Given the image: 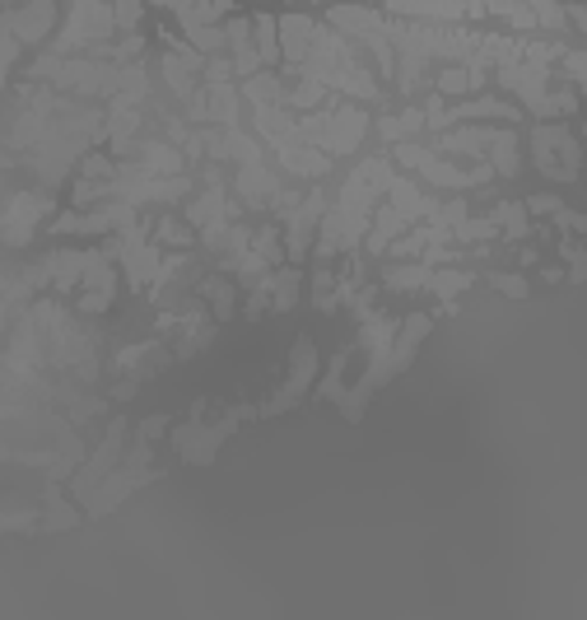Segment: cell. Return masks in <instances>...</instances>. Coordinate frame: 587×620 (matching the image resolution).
Here are the masks:
<instances>
[{"instance_id": "cell-46", "label": "cell", "mask_w": 587, "mask_h": 620, "mask_svg": "<svg viewBox=\"0 0 587 620\" xmlns=\"http://www.w3.org/2000/svg\"><path fill=\"white\" fill-rule=\"evenodd\" d=\"M164 429H168V416H164V410H154V416H149V420L141 425V439L149 443V439H159V434H164Z\"/></svg>"}, {"instance_id": "cell-38", "label": "cell", "mask_w": 587, "mask_h": 620, "mask_svg": "<svg viewBox=\"0 0 587 620\" xmlns=\"http://www.w3.org/2000/svg\"><path fill=\"white\" fill-rule=\"evenodd\" d=\"M80 178H89V182H112V178H117V164L108 159V154H84V159H80Z\"/></svg>"}, {"instance_id": "cell-27", "label": "cell", "mask_w": 587, "mask_h": 620, "mask_svg": "<svg viewBox=\"0 0 587 620\" xmlns=\"http://www.w3.org/2000/svg\"><path fill=\"white\" fill-rule=\"evenodd\" d=\"M420 131H424V112H420V108H406V112L378 117V135H383L387 145H396V141H416Z\"/></svg>"}, {"instance_id": "cell-16", "label": "cell", "mask_w": 587, "mask_h": 620, "mask_svg": "<svg viewBox=\"0 0 587 620\" xmlns=\"http://www.w3.org/2000/svg\"><path fill=\"white\" fill-rule=\"evenodd\" d=\"M429 326H434V318H429V313H410L406 322H396V336H392V350H387V373L392 378L402 369H410V359H416L420 341L429 336Z\"/></svg>"}, {"instance_id": "cell-33", "label": "cell", "mask_w": 587, "mask_h": 620, "mask_svg": "<svg viewBox=\"0 0 587 620\" xmlns=\"http://www.w3.org/2000/svg\"><path fill=\"white\" fill-rule=\"evenodd\" d=\"M229 0H192L182 14H178V24H219V20H229Z\"/></svg>"}, {"instance_id": "cell-1", "label": "cell", "mask_w": 587, "mask_h": 620, "mask_svg": "<svg viewBox=\"0 0 587 620\" xmlns=\"http://www.w3.org/2000/svg\"><path fill=\"white\" fill-rule=\"evenodd\" d=\"M294 75L318 80L332 94L355 98V103H383V84H378V75L364 65V51H359V43H350L332 24H318L313 28V47H308V57H303V65Z\"/></svg>"}, {"instance_id": "cell-8", "label": "cell", "mask_w": 587, "mask_h": 620, "mask_svg": "<svg viewBox=\"0 0 587 620\" xmlns=\"http://www.w3.org/2000/svg\"><path fill=\"white\" fill-rule=\"evenodd\" d=\"M322 215H326V192H322V187H318V192H308V196H299V205L285 215L289 219V229H285V257H289V262H303V257H308V243H313Z\"/></svg>"}, {"instance_id": "cell-18", "label": "cell", "mask_w": 587, "mask_h": 620, "mask_svg": "<svg viewBox=\"0 0 587 620\" xmlns=\"http://www.w3.org/2000/svg\"><path fill=\"white\" fill-rule=\"evenodd\" d=\"M275 159H280V168H285V174H294V178H326V174H332V154H322L318 145H308V141H294V145H280V150H275Z\"/></svg>"}, {"instance_id": "cell-26", "label": "cell", "mask_w": 587, "mask_h": 620, "mask_svg": "<svg viewBox=\"0 0 587 620\" xmlns=\"http://www.w3.org/2000/svg\"><path fill=\"white\" fill-rule=\"evenodd\" d=\"M299 281H303V275L294 271V266H285V271H271L266 281H262V285H266V299H271L275 313H289V308L299 303Z\"/></svg>"}, {"instance_id": "cell-47", "label": "cell", "mask_w": 587, "mask_h": 620, "mask_svg": "<svg viewBox=\"0 0 587 620\" xmlns=\"http://www.w3.org/2000/svg\"><path fill=\"white\" fill-rule=\"evenodd\" d=\"M149 5H164V10H172V14H182L192 0H149Z\"/></svg>"}, {"instance_id": "cell-17", "label": "cell", "mask_w": 587, "mask_h": 620, "mask_svg": "<svg viewBox=\"0 0 587 620\" xmlns=\"http://www.w3.org/2000/svg\"><path fill=\"white\" fill-rule=\"evenodd\" d=\"M122 439H127V420H112V425H108V439H103V448L94 453V462L75 476V494H80V499H89V494L98 490V480L117 467V448H122Z\"/></svg>"}, {"instance_id": "cell-25", "label": "cell", "mask_w": 587, "mask_h": 620, "mask_svg": "<svg viewBox=\"0 0 587 620\" xmlns=\"http://www.w3.org/2000/svg\"><path fill=\"white\" fill-rule=\"evenodd\" d=\"M340 94H332L326 84H318V80H308V75H299V84H289V98H285V108L289 112H313V108H332Z\"/></svg>"}, {"instance_id": "cell-31", "label": "cell", "mask_w": 587, "mask_h": 620, "mask_svg": "<svg viewBox=\"0 0 587 620\" xmlns=\"http://www.w3.org/2000/svg\"><path fill=\"white\" fill-rule=\"evenodd\" d=\"M429 271H434V266H424L420 257H416V262H406V266H387L383 271V285L387 289H402V295H416V289L429 285Z\"/></svg>"}, {"instance_id": "cell-39", "label": "cell", "mask_w": 587, "mask_h": 620, "mask_svg": "<svg viewBox=\"0 0 587 620\" xmlns=\"http://www.w3.org/2000/svg\"><path fill=\"white\" fill-rule=\"evenodd\" d=\"M108 5L117 14V33H135V28H141V14H145L141 0H108Z\"/></svg>"}, {"instance_id": "cell-3", "label": "cell", "mask_w": 587, "mask_h": 620, "mask_svg": "<svg viewBox=\"0 0 587 620\" xmlns=\"http://www.w3.org/2000/svg\"><path fill=\"white\" fill-rule=\"evenodd\" d=\"M112 33H117V14L108 0H75L71 20L57 33L51 51H57V57H75V51H89L94 43H108Z\"/></svg>"}, {"instance_id": "cell-42", "label": "cell", "mask_w": 587, "mask_h": 620, "mask_svg": "<svg viewBox=\"0 0 587 620\" xmlns=\"http://www.w3.org/2000/svg\"><path fill=\"white\" fill-rule=\"evenodd\" d=\"M490 285L499 289V295H508V299H527V281H523V275H490Z\"/></svg>"}, {"instance_id": "cell-11", "label": "cell", "mask_w": 587, "mask_h": 620, "mask_svg": "<svg viewBox=\"0 0 587 620\" xmlns=\"http://www.w3.org/2000/svg\"><path fill=\"white\" fill-rule=\"evenodd\" d=\"M252 131H256V141L271 150L294 145L299 141V112L280 108V103H252Z\"/></svg>"}, {"instance_id": "cell-20", "label": "cell", "mask_w": 587, "mask_h": 620, "mask_svg": "<svg viewBox=\"0 0 587 620\" xmlns=\"http://www.w3.org/2000/svg\"><path fill=\"white\" fill-rule=\"evenodd\" d=\"M233 192L243 196L248 205H271L275 192H280V178L266 168V159L256 164H238V178H233Z\"/></svg>"}, {"instance_id": "cell-43", "label": "cell", "mask_w": 587, "mask_h": 620, "mask_svg": "<svg viewBox=\"0 0 587 620\" xmlns=\"http://www.w3.org/2000/svg\"><path fill=\"white\" fill-rule=\"evenodd\" d=\"M108 303H112V289H84L80 313H108Z\"/></svg>"}, {"instance_id": "cell-4", "label": "cell", "mask_w": 587, "mask_h": 620, "mask_svg": "<svg viewBox=\"0 0 587 620\" xmlns=\"http://www.w3.org/2000/svg\"><path fill=\"white\" fill-rule=\"evenodd\" d=\"M531 154H537V168L555 182H574L578 178V164H583V150L574 141V131L564 122H541L531 131Z\"/></svg>"}, {"instance_id": "cell-23", "label": "cell", "mask_w": 587, "mask_h": 620, "mask_svg": "<svg viewBox=\"0 0 587 620\" xmlns=\"http://www.w3.org/2000/svg\"><path fill=\"white\" fill-rule=\"evenodd\" d=\"M523 141H517V127H494V145L486 154V164L494 168V178H517V168H523Z\"/></svg>"}, {"instance_id": "cell-9", "label": "cell", "mask_w": 587, "mask_h": 620, "mask_svg": "<svg viewBox=\"0 0 587 620\" xmlns=\"http://www.w3.org/2000/svg\"><path fill=\"white\" fill-rule=\"evenodd\" d=\"M154 476H159V472H149V467H131V462H122V467H112L108 476L98 480V494H89V499H84V504H89L94 518H103V513L122 504V499H127L135 486H149Z\"/></svg>"}, {"instance_id": "cell-36", "label": "cell", "mask_w": 587, "mask_h": 620, "mask_svg": "<svg viewBox=\"0 0 587 620\" xmlns=\"http://www.w3.org/2000/svg\"><path fill=\"white\" fill-rule=\"evenodd\" d=\"M224 47L229 51H248L252 47V20H243V14H233V20H224Z\"/></svg>"}, {"instance_id": "cell-19", "label": "cell", "mask_w": 587, "mask_h": 620, "mask_svg": "<svg viewBox=\"0 0 587 620\" xmlns=\"http://www.w3.org/2000/svg\"><path fill=\"white\" fill-rule=\"evenodd\" d=\"M135 164H141V174H149V178H178L187 168V154L172 141H141L135 145Z\"/></svg>"}, {"instance_id": "cell-37", "label": "cell", "mask_w": 587, "mask_h": 620, "mask_svg": "<svg viewBox=\"0 0 587 620\" xmlns=\"http://www.w3.org/2000/svg\"><path fill=\"white\" fill-rule=\"evenodd\" d=\"M154 243H168V248H192V243H196V234H192V229H182L178 219H159V224H154Z\"/></svg>"}, {"instance_id": "cell-29", "label": "cell", "mask_w": 587, "mask_h": 620, "mask_svg": "<svg viewBox=\"0 0 587 620\" xmlns=\"http://www.w3.org/2000/svg\"><path fill=\"white\" fill-rule=\"evenodd\" d=\"M476 281V275L471 271H453V266H434V271H429V295H439V303H457V295H462V289L466 285H471Z\"/></svg>"}, {"instance_id": "cell-10", "label": "cell", "mask_w": 587, "mask_h": 620, "mask_svg": "<svg viewBox=\"0 0 587 620\" xmlns=\"http://www.w3.org/2000/svg\"><path fill=\"white\" fill-rule=\"evenodd\" d=\"M233 425H238V416H229V420H219L215 429H205L201 420H187V425L178 429V434H172V443H178V448H182V457H187V462H201V467H205V462H215V453H219V443H224V439H229V434H233Z\"/></svg>"}, {"instance_id": "cell-30", "label": "cell", "mask_w": 587, "mask_h": 620, "mask_svg": "<svg viewBox=\"0 0 587 620\" xmlns=\"http://www.w3.org/2000/svg\"><path fill=\"white\" fill-rule=\"evenodd\" d=\"M252 47H256V57H262L266 71H271V65H280V33H275L271 14H256V20H252Z\"/></svg>"}, {"instance_id": "cell-41", "label": "cell", "mask_w": 587, "mask_h": 620, "mask_svg": "<svg viewBox=\"0 0 587 620\" xmlns=\"http://www.w3.org/2000/svg\"><path fill=\"white\" fill-rule=\"evenodd\" d=\"M340 373H345V355H336V359H332V373L322 378L318 397H326V402H340V392H345V388H340Z\"/></svg>"}, {"instance_id": "cell-13", "label": "cell", "mask_w": 587, "mask_h": 620, "mask_svg": "<svg viewBox=\"0 0 587 620\" xmlns=\"http://www.w3.org/2000/svg\"><path fill=\"white\" fill-rule=\"evenodd\" d=\"M51 24H57V5H5L0 10V28H10L20 43H43Z\"/></svg>"}, {"instance_id": "cell-44", "label": "cell", "mask_w": 587, "mask_h": 620, "mask_svg": "<svg viewBox=\"0 0 587 620\" xmlns=\"http://www.w3.org/2000/svg\"><path fill=\"white\" fill-rule=\"evenodd\" d=\"M523 211L527 215H555V211H564V201L560 196H531V201H523Z\"/></svg>"}, {"instance_id": "cell-40", "label": "cell", "mask_w": 587, "mask_h": 620, "mask_svg": "<svg viewBox=\"0 0 587 620\" xmlns=\"http://www.w3.org/2000/svg\"><path fill=\"white\" fill-rule=\"evenodd\" d=\"M201 75H205V84H224V80H233V61L229 57H205V65H201Z\"/></svg>"}, {"instance_id": "cell-2", "label": "cell", "mask_w": 587, "mask_h": 620, "mask_svg": "<svg viewBox=\"0 0 587 620\" xmlns=\"http://www.w3.org/2000/svg\"><path fill=\"white\" fill-rule=\"evenodd\" d=\"M369 135V117L364 108H355V103L336 98L332 108H313V112H299V141L318 145L322 154H355L359 145H364Z\"/></svg>"}, {"instance_id": "cell-34", "label": "cell", "mask_w": 587, "mask_h": 620, "mask_svg": "<svg viewBox=\"0 0 587 620\" xmlns=\"http://www.w3.org/2000/svg\"><path fill=\"white\" fill-rule=\"evenodd\" d=\"M248 248H252L256 257H262L266 266H280V262H285V243H280V229H271V224H266V229H252Z\"/></svg>"}, {"instance_id": "cell-7", "label": "cell", "mask_w": 587, "mask_h": 620, "mask_svg": "<svg viewBox=\"0 0 587 620\" xmlns=\"http://www.w3.org/2000/svg\"><path fill=\"white\" fill-rule=\"evenodd\" d=\"M51 192H14L10 196V205H5V219H0V238H5L10 248H24L28 238H33V229L51 215Z\"/></svg>"}, {"instance_id": "cell-28", "label": "cell", "mask_w": 587, "mask_h": 620, "mask_svg": "<svg viewBox=\"0 0 587 620\" xmlns=\"http://www.w3.org/2000/svg\"><path fill=\"white\" fill-rule=\"evenodd\" d=\"M238 94H243L248 103H280V108H285L289 84H285L280 75H275V71H256V75H248V80H243V90H238Z\"/></svg>"}, {"instance_id": "cell-21", "label": "cell", "mask_w": 587, "mask_h": 620, "mask_svg": "<svg viewBox=\"0 0 587 620\" xmlns=\"http://www.w3.org/2000/svg\"><path fill=\"white\" fill-rule=\"evenodd\" d=\"M387 205H392V211L396 215H402L406 224H416V219H429V215H434V196H424L420 192V182H410V178H396L392 174V182H387Z\"/></svg>"}, {"instance_id": "cell-5", "label": "cell", "mask_w": 587, "mask_h": 620, "mask_svg": "<svg viewBox=\"0 0 587 620\" xmlns=\"http://www.w3.org/2000/svg\"><path fill=\"white\" fill-rule=\"evenodd\" d=\"M387 182H392V159L387 154H369V159L355 164V174L345 178L336 205L350 215H373V205L387 196Z\"/></svg>"}, {"instance_id": "cell-24", "label": "cell", "mask_w": 587, "mask_h": 620, "mask_svg": "<svg viewBox=\"0 0 587 620\" xmlns=\"http://www.w3.org/2000/svg\"><path fill=\"white\" fill-rule=\"evenodd\" d=\"M238 103H243V94H238L229 80L205 84V112H211L215 127H238Z\"/></svg>"}, {"instance_id": "cell-35", "label": "cell", "mask_w": 587, "mask_h": 620, "mask_svg": "<svg viewBox=\"0 0 587 620\" xmlns=\"http://www.w3.org/2000/svg\"><path fill=\"white\" fill-rule=\"evenodd\" d=\"M201 295L215 303V318L224 322V318H233V285L229 281H205L201 285Z\"/></svg>"}, {"instance_id": "cell-48", "label": "cell", "mask_w": 587, "mask_h": 620, "mask_svg": "<svg viewBox=\"0 0 587 620\" xmlns=\"http://www.w3.org/2000/svg\"><path fill=\"white\" fill-rule=\"evenodd\" d=\"M308 5H313V0H308Z\"/></svg>"}, {"instance_id": "cell-32", "label": "cell", "mask_w": 587, "mask_h": 620, "mask_svg": "<svg viewBox=\"0 0 587 620\" xmlns=\"http://www.w3.org/2000/svg\"><path fill=\"white\" fill-rule=\"evenodd\" d=\"M490 219L499 224V234H504L508 243H517V238H527V234H531V224H527V211H523V201H499Z\"/></svg>"}, {"instance_id": "cell-45", "label": "cell", "mask_w": 587, "mask_h": 620, "mask_svg": "<svg viewBox=\"0 0 587 620\" xmlns=\"http://www.w3.org/2000/svg\"><path fill=\"white\" fill-rule=\"evenodd\" d=\"M47 527L51 532H65V527H75V513L71 509H61L57 499H51V513H47Z\"/></svg>"}, {"instance_id": "cell-22", "label": "cell", "mask_w": 587, "mask_h": 620, "mask_svg": "<svg viewBox=\"0 0 587 620\" xmlns=\"http://www.w3.org/2000/svg\"><path fill=\"white\" fill-rule=\"evenodd\" d=\"M402 234H406V219L396 215L387 201H378L373 215H369V234H364V243H359V248H364L369 257H383L392 248V238H402Z\"/></svg>"}, {"instance_id": "cell-12", "label": "cell", "mask_w": 587, "mask_h": 620, "mask_svg": "<svg viewBox=\"0 0 587 620\" xmlns=\"http://www.w3.org/2000/svg\"><path fill=\"white\" fill-rule=\"evenodd\" d=\"M429 84L443 94V98H471V94H486L490 84V71L486 65H471V61H447V65H434V75H429Z\"/></svg>"}, {"instance_id": "cell-15", "label": "cell", "mask_w": 587, "mask_h": 620, "mask_svg": "<svg viewBox=\"0 0 587 620\" xmlns=\"http://www.w3.org/2000/svg\"><path fill=\"white\" fill-rule=\"evenodd\" d=\"M313 373H318V350H313V341H299L294 346V359H289V383H285V392L275 397L271 406H266V416H275V410H285V406H294L308 392V383H313Z\"/></svg>"}, {"instance_id": "cell-6", "label": "cell", "mask_w": 587, "mask_h": 620, "mask_svg": "<svg viewBox=\"0 0 587 620\" xmlns=\"http://www.w3.org/2000/svg\"><path fill=\"white\" fill-rule=\"evenodd\" d=\"M383 14H392V20L476 24V20H486V5H480V0H387Z\"/></svg>"}, {"instance_id": "cell-14", "label": "cell", "mask_w": 587, "mask_h": 620, "mask_svg": "<svg viewBox=\"0 0 587 620\" xmlns=\"http://www.w3.org/2000/svg\"><path fill=\"white\" fill-rule=\"evenodd\" d=\"M313 28L318 20H308V14H285V20H275V33H280V65L294 75L308 57V47H313Z\"/></svg>"}]
</instances>
